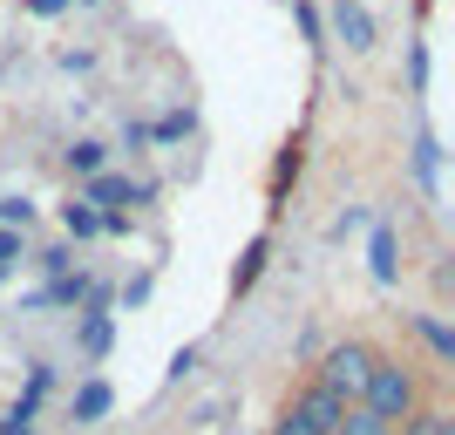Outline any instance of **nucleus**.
Returning a JSON list of instances; mask_svg holds the SVG:
<instances>
[{"instance_id": "obj_11", "label": "nucleus", "mask_w": 455, "mask_h": 435, "mask_svg": "<svg viewBox=\"0 0 455 435\" xmlns=\"http://www.w3.org/2000/svg\"><path fill=\"white\" fill-rule=\"evenodd\" d=\"M61 231H68V238H102V211L68 197V205H61Z\"/></svg>"}, {"instance_id": "obj_5", "label": "nucleus", "mask_w": 455, "mask_h": 435, "mask_svg": "<svg viewBox=\"0 0 455 435\" xmlns=\"http://www.w3.org/2000/svg\"><path fill=\"white\" fill-rule=\"evenodd\" d=\"M143 197H150V184L116 177V171H95L89 184H82V205H95V211H123V205H143Z\"/></svg>"}, {"instance_id": "obj_23", "label": "nucleus", "mask_w": 455, "mask_h": 435, "mask_svg": "<svg viewBox=\"0 0 455 435\" xmlns=\"http://www.w3.org/2000/svg\"><path fill=\"white\" fill-rule=\"evenodd\" d=\"M123 300H130V306H143V300H150V272H136V279L123 286Z\"/></svg>"}, {"instance_id": "obj_7", "label": "nucleus", "mask_w": 455, "mask_h": 435, "mask_svg": "<svg viewBox=\"0 0 455 435\" xmlns=\"http://www.w3.org/2000/svg\"><path fill=\"white\" fill-rule=\"evenodd\" d=\"M116 347V320L109 313H76V354L82 360H109Z\"/></svg>"}, {"instance_id": "obj_16", "label": "nucleus", "mask_w": 455, "mask_h": 435, "mask_svg": "<svg viewBox=\"0 0 455 435\" xmlns=\"http://www.w3.org/2000/svg\"><path fill=\"white\" fill-rule=\"evenodd\" d=\"M259 265H266V238H251V246H245V259H238V272H231V286L245 293V286L259 279Z\"/></svg>"}, {"instance_id": "obj_3", "label": "nucleus", "mask_w": 455, "mask_h": 435, "mask_svg": "<svg viewBox=\"0 0 455 435\" xmlns=\"http://www.w3.org/2000/svg\"><path fill=\"white\" fill-rule=\"evenodd\" d=\"M320 28H326V41H340L347 55H367V48H374V41H380L374 14H367V0H326Z\"/></svg>"}, {"instance_id": "obj_20", "label": "nucleus", "mask_w": 455, "mask_h": 435, "mask_svg": "<svg viewBox=\"0 0 455 435\" xmlns=\"http://www.w3.org/2000/svg\"><path fill=\"white\" fill-rule=\"evenodd\" d=\"M272 435H313V429H306V422H299V408L285 401V408H279V422H272Z\"/></svg>"}, {"instance_id": "obj_22", "label": "nucleus", "mask_w": 455, "mask_h": 435, "mask_svg": "<svg viewBox=\"0 0 455 435\" xmlns=\"http://www.w3.org/2000/svg\"><path fill=\"white\" fill-rule=\"evenodd\" d=\"M76 0H28V14H41V20H55V14H68Z\"/></svg>"}, {"instance_id": "obj_9", "label": "nucleus", "mask_w": 455, "mask_h": 435, "mask_svg": "<svg viewBox=\"0 0 455 435\" xmlns=\"http://www.w3.org/2000/svg\"><path fill=\"white\" fill-rule=\"evenodd\" d=\"M408 326H415V341L428 347V354H435L442 367H455V334L435 320V313H408Z\"/></svg>"}, {"instance_id": "obj_10", "label": "nucleus", "mask_w": 455, "mask_h": 435, "mask_svg": "<svg viewBox=\"0 0 455 435\" xmlns=\"http://www.w3.org/2000/svg\"><path fill=\"white\" fill-rule=\"evenodd\" d=\"M61 164H68V177H82V184H89V177L109 164V143H95V136H76V143L61 150Z\"/></svg>"}, {"instance_id": "obj_6", "label": "nucleus", "mask_w": 455, "mask_h": 435, "mask_svg": "<svg viewBox=\"0 0 455 435\" xmlns=\"http://www.w3.org/2000/svg\"><path fill=\"white\" fill-rule=\"evenodd\" d=\"M367 272H374V286H401V231L380 218L374 238H367Z\"/></svg>"}, {"instance_id": "obj_12", "label": "nucleus", "mask_w": 455, "mask_h": 435, "mask_svg": "<svg viewBox=\"0 0 455 435\" xmlns=\"http://www.w3.org/2000/svg\"><path fill=\"white\" fill-rule=\"evenodd\" d=\"M395 435H455V415H449V408H428V401H421V408L401 422Z\"/></svg>"}, {"instance_id": "obj_21", "label": "nucleus", "mask_w": 455, "mask_h": 435, "mask_svg": "<svg viewBox=\"0 0 455 435\" xmlns=\"http://www.w3.org/2000/svg\"><path fill=\"white\" fill-rule=\"evenodd\" d=\"M0 435H35V415H20V408H7V415H0Z\"/></svg>"}, {"instance_id": "obj_2", "label": "nucleus", "mask_w": 455, "mask_h": 435, "mask_svg": "<svg viewBox=\"0 0 455 435\" xmlns=\"http://www.w3.org/2000/svg\"><path fill=\"white\" fill-rule=\"evenodd\" d=\"M367 367H374V347H367V341H340V347H326V354H320V375H313V381L333 388V395L354 408L361 388H367Z\"/></svg>"}, {"instance_id": "obj_1", "label": "nucleus", "mask_w": 455, "mask_h": 435, "mask_svg": "<svg viewBox=\"0 0 455 435\" xmlns=\"http://www.w3.org/2000/svg\"><path fill=\"white\" fill-rule=\"evenodd\" d=\"M354 408H367V415H380L387 429H401V422L421 408V367L374 354V367H367V388H361V401H354Z\"/></svg>"}, {"instance_id": "obj_19", "label": "nucleus", "mask_w": 455, "mask_h": 435, "mask_svg": "<svg viewBox=\"0 0 455 435\" xmlns=\"http://www.w3.org/2000/svg\"><path fill=\"white\" fill-rule=\"evenodd\" d=\"M14 259H28V252H20V231H0V279L14 272Z\"/></svg>"}, {"instance_id": "obj_4", "label": "nucleus", "mask_w": 455, "mask_h": 435, "mask_svg": "<svg viewBox=\"0 0 455 435\" xmlns=\"http://www.w3.org/2000/svg\"><path fill=\"white\" fill-rule=\"evenodd\" d=\"M292 408H299V422H306L313 435H333V429L347 422V401L333 395V388H320V381H306L299 395H292Z\"/></svg>"}, {"instance_id": "obj_8", "label": "nucleus", "mask_w": 455, "mask_h": 435, "mask_svg": "<svg viewBox=\"0 0 455 435\" xmlns=\"http://www.w3.org/2000/svg\"><path fill=\"white\" fill-rule=\"evenodd\" d=\"M109 408H116V388H109L102 375H95V381H82L76 395H68V415H76V422H102Z\"/></svg>"}, {"instance_id": "obj_17", "label": "nucleus", "mask_w": 455, "mask_h": 435, "mask_svg": "<svg viewBox=\"0 0 455 435\" xmlns=\"http://www.w3.org/2000/svg\"><path fill=\"white\" fill-rule=\"evenodd\" d=\"M292 177H299V143H292V150H279V164H272V190H285Z\"/></svg>"}, {"instance_id": "obj_14", "label": "nucleus", "mask_w": 455, "mask_h": 435, "mask_svg": "<svg viewBox=\"0 0 455 435\" xmlns=\"http://www.w3.org/2000/svg\"><path fill=\"white\" fill-rule=\"evenodd\" d=\"M333 435H395V429H387L380 415H367V408H347V422H340Z\"/></svg>"}, {"instance_id": "obj_15", "label": "nucleus", "mask_w": 455, "mask_h": 435, "mask_svg": "<svg viewBox=\"0 0 455 435\" xmlns=\"http://www.w3.org/2000/svg\"><path fill=\"white\" fill-rule=\"evenodd\" d=\"M35 259H41L48 279H68V272H76V246H48V252H35Z\"/></svg>"}, {"instance_id": "obj_13", "label": "nucleus", "mask_w": 455, "mask_h": 435, "mask_svg": "<svg viewBox=\"0 0 455 435\" xmlns=\"http://www.w3.org/2000/svg\"><path fill=\"white\" fill-rule=\"evenodd\" d=\"M190 130H197V116H190V109H171V116H156V123H150V143H184Z\"/></svg>"}, {"instance_id": "obj_24", "label": "nucleus", "mask_w": 455, "mask_h": 435, "mask_svg": "<svg viewBox=\"0 0 455 435\" xmlns=\"http://www.w3.org/2000/svg\"><path fill=\"white\" fill-rule=\"evenodd\" d=\"M76 7H95V0H76Z\"/></svg>"}, {"instance_id": "obj_18", "label": "nucleus", "mask_w": 455, "mask_h": 435, "mask_svg": "<svg viewBox=\"0 0 455 435\" xmlns=\"http://www.w3.org/2000/svg\"><path fill=\"white\" fill-rule=\"evenodd\" d=\"M299 28H306L313 48H326V28H320V7H313V0H299Z\"/></svg>"}]
</instances>
